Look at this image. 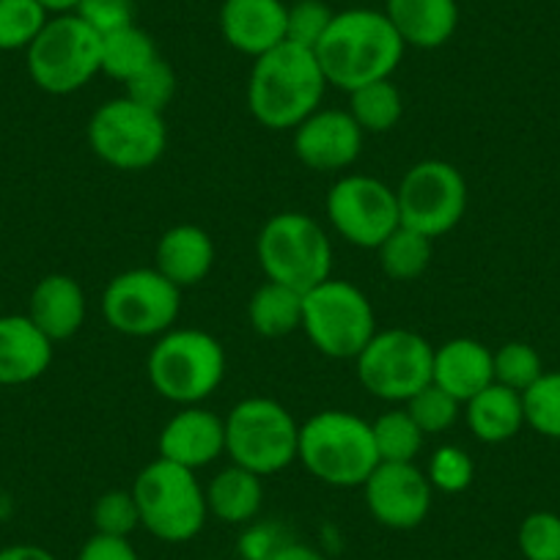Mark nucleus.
I'll use <instances>...</instances> for the list:
<instances>
[{"label":"nucleus","instance_id":"1","mask_svg":"<svg viewBox=\"0 0 560 560\" xmlns=\"http://www.w3.org/2000/svg\"><path fill=\"white\" fill-rule=\"evenodd\" d=\"M407 45L385 12L369 7L336 12L330 28L314 47L327 85L354 91L376 80H390Z\"/></svg>","mask_w":560,"mask_h":560},{"label":"nucleus","instance_id":"2","mask_svg":"<svg viewBox=\"0 0 560 560\" xmlns=\"http://www.w3.org/2000/svg\"><path fill=\"white\" fill-rule=\"evenodd\" d=\"M327 80L308 47L283 45L253 61L247 78V110L261 127L294 129L322 107Z\"/></svg>","mask_w":560,"mask_h":560},{"label":"nucleus","instance_id":"3","mask_svg":"<svg viewBox=\"0 0 560 560\" xmlns=\"http://www.w3.org/2000/svg\"><path fill=\"white\" fill-rule=\"evenodd\" d=\"M298 462L316 481L338 489L363 487L380 456L371 423L347 409H325L300 427Z\"/></svg>","mask_w":560,"mask_h":560},{"label":"nucleus","instance_id":"4","mask_svg":"<svg viewBox=\"0 0 560 560\" xmlns=\"http://www.w3.org/2000/svg\"><path fill=\"white\" fill-rule=\"evenodd\" d=\"M132 498L140 527L165 544H185L207 525V492L196 472L174 462L154 459L135 476Z\"/></svg>","mask_w":560,"mask_h":560},{"label":"nucleus","instance_id":"5","mask_svg":"<svg viewBox=\"0 0 560 560\" xmlns=\"http://www.w3.org/2000/svg\"><path fill=\"white\" fill-rule=\"evenodd\" d=\"M147 374L165 401L196 407L223 385L225 349L207 330H168L149 352Z\"/></svg>","mask_w":560,"mask_h":560},{"label":"nucleus","instance_id":"6","mask_svg":"<svg viewBox=\"0 0 560 560\" xmlns=\"http://www.w3.org/2000/svg\"><path fill=\"white\" fill-rule=\"evenodd\" d=\"M223 420L231 465L267 478L298 462L300 423L275 398H242Z\"/></svg>","mask_w":560,"mask_h":560},{"label":"nucleus","instance_id":"7","mask_svg":"<svg viewBox=\"0 0 560 560\" xmlns=\"http://www.w3.org/2000/svg\"><path fill=\"white\" fill-rule=\"evenodd\" d=\"M256 256L267 280L303 294L332 278L330 236L303 212L272 214L258 231Z\"/></svg>","mask_w":560,"mask_h":560},{"label":"nucleus","instance_id":"8","mask_svg":"<svg viewBox=\"0 0 560 560\" xmlns=\"http://www.w3.org/2000/svg\"><path fill=\"white\" fill-rule=\"evenodd\" d=\"M25 63L34 85L45 94H74L102 74V36L74 12L52 14L25 50Z\"/></svg>","mask_w":560,"mask_h":560},{"label":"nucleus","instance_id":"9","mask_svg":"<svg viewBox=\"0 0 560 560\" xmlns=\"http://www.w3.org/2000/svg\"><path fill=\"white\" fill-rule=\"evenodd\" d=\"M89 147L110 168L129 174L147 171L168 149L165 116L127 96L107 100L89 118Z\"/></svg>","mask_w":560,"mask_h":560},{"label":"nucleus","instance_id":"10","mask_svg":"<svg viewBox=\"0 0 560 560\" xmlns=\"http://www.w3.org/2000/svg\"><path fill=\"white\" fill-rule=\"evenodd\" d=\"M303 330L325 358L354 360L376 332L374 305L349 280L327 278L303 294Z\"/></svg>","mask_w":560,"mask_h":560},{"label":"nucleus","instance_id":"11","mask_svg":"<svg viewBox=\"0 0 560 560\" xmlns=\"http://www.w3.org/2000/svg\"><path fill=\"white\" fill-rule=\"evenodd\" d=\"M354 365L365 393L380 401L407 404L432 382L434 347L420 332L404 327L376 330Z\"/></svg>","mask_w":560,"mask_h":560},{"label":"nucleus","instance_id":"12","mask_svg":"<svg viewBox=\"0 0 560 560\" xmlns=\"http://www.w3.org/2000/svg\"><path fill=\"white\" fill-rule=\"evenodd\" d=\"M182 311V289L154 267L118 272L102 294V316L129 338H160L174 330Z\"/></svg>","mask_w":560,"mask_h":560},{"label":"nucleus","instance_id":"13","mask_svg":"<svg viewBox=\"0 0 560 560\" xmlns=\"http://www.w3.org/2000/svg\"><path fill=\"white\" fill-rule=\"evenodd\" d=\"M398 218L429 240L445 236L467 212V182L445 160H423L401 176L396 187Z\"/></svg>","mask_w":560,"mask_h":560},{"label":"nucleus","instance_id":"14","mask_svg":"<svg viewBox=\"0 0 560 560\" xmlns=\"http://www.w3.org/2000/svg\"><path fill=\"white\" fill-rule=\"evenodd\" d=\"M325 209L336 234L365 250H376L401 225L396 190L374 176H341L327 192Z\"/></svg>","mask_w":560,"mask_h":560},{"label":"nucleus","instance_id":"15","mask_svg":"<svg viewBox=\"0 0 560 560\" xmlns=\"http://www.w3.org/2000/svg\"><path fill=\"white\" fill-rule=\"evenodd\" d=\"M365 505L382 527L390 530H412L432 511V483L427 472L418 470L415 462L396 465L380 462L369 481L363 483Z\"/></svg>","mask_w":560,"mask_h":560},{"label":"nucleus","instance_id":"16","mask_svg":"<svg viewBox=\"0 0 560 560\" xmlns=\"http://www.w3.org/2000/svg\"><path fill=\"white\" fill-rule=\"evenodd\" d=\"M294 132V154L300 163L319 174H336V171H347L358 163L360 152H363L365 132L358 127L349 110H336V107H325L305 118Z\"/></svg>","mask_w":560,"mask_h":560},{"label":"nucleus","instance_id":"17","mask_svg":"<svg viewBox=\"0 0 560 560\" xmlns=\"http://www.w3.org/2000/svg\"><path fill=\"white\" fill-rule=\"evenodd\" d=\"M158 454L192 472L209 467L225 454V420L201 404L182 407L160 432Z\"/></svg>","mask_w":560,"mask_h":560},{"label":"nucleus","instance_id":"18","mask_svg":"<svg viewBox=\"0 0 560 560\" xmlns=\"http://www.w3.org/2000/svg\"><path fill=\"white\" fill-rule=\"evenodd\" d=\"M287 9L283 0H223L220 34L225 45L256 61L287 42Z\"/></svg>","mask_w":560,"mask_h":560},{"label":"nucleus","instance_id":"19","mask_svg":"<svg viewBox=\"0 0 560 560\" xmlns=\"http://www.w3.org/2000/svg\"><path fill=\"white\" fill-rule=\"evenodd\" d=\"M52 341L28 319V314L0 316V385L20 387L47 374Z\"/></svg>","mask_w":560,"mask_h":560},{"label":"nucleus","instance_id":"20","mask_svg":"<svg viewBox=\"0 0 560 560\" xmlns=\"http://www.w3.org/2000/svg\"><path fill=\"white\" fill-rule=\"evenodd\" d=\"M28 319L56 341L78 336L85 322V292L72 275L52 272L42 278L28 300Z\"/></svg>","mask_w":560,"mask_h":560},{"label":"nucleus","instance_id":"21","mask_svg":"<svg viewBox=\"0 0 560 560\" xmlns=\"http://www.w3.org/2000/svg\"><path fill=\"white\" fill-rule=\"evenodd\" d=\"M432 382L459 404L470 401L476 393L494 382L492 349L476 338H451L434 349Z\"/></svg>","mask_w":560,"mask_h":560},{"label":"nucleus","instance_id":"22","mask_svg":"<svg viewBox=\"0 0 560 560\" xmlns=\"http://www.w3.org/2000/svg\"><path fill=\"white\" fill-rule=\"evenodd\" d=\"M387 20L407 47L438 50L454 39L459 28L456 0H385Z\"/></svg>","mask_w":560,"mask_h":560},{"label":"nucleus","instance_id":"23","mask_svg":"<svg viewBox=\"0 0 560 560\" xmlns=\"http://www.w3.org/2000/svg\"><path fill=\"white\" fill-rule=\"evenodd\" d=\"M214 242L201 225L182 223L165 231L154 247V269L179 289L198 287L214 267Z\"/></svg>","mask_w":560,"mask_h":560},{"label":"nucleus","instance_id":"24","mask_svg":"<svg viewBox=\"0 0 560 560\" xmlns=\"http://www.w3.org/2000/svg\"><path fill=\"white\" fill-rule=\"evenodd\" d=\"M465 420L472 438L481 440V443H509L525 427L522 393L492 382L481 393H476L470 401H465Z\"/></svg>","mask_w":560,"mask_h":560},{"label":"nucleus","instance_id":"25","mask_svg":"<svg viewBox=\"0 0 560 560\" xmlns=\"http://www.w3.org/2000/svg\"><path fill=\"white\" fill-rule=\"evenodd\" d=\"M203 492H207L209 514L225 525H247L256 520L264 503L261 476L240 465L220 470L209 487H203Z\"/></svg>","mask_w":560,"mask_h":560},{"label":"nucleus","instance_id":"26","mask_svg":"<svg viewBox=\"0 0 560 560\" xmlns=\"http://www.w3.org/2000/svg\"><path fill=\"white\" fill-rule=\"evenodd\" d=\"M247 322L264 338H287L303 330V292L267 280L247 303Z\"/></svg>","mask_w":560,"mask_h":560},{"label":"nucleus","instance_id":"27","mask_svg":"<svg viewBox=\"0 0 560 560\" xmlns=\"http://www.w3.org/2000/svg\"><path fill=\"white\" fill-rule=\"evenodd\" d=\"M160 58L152 36L138 25H124L102 36V74L127 83Z\"/></svg>","mask_w":560,"mask_h":560},{"label":"nucleus","instance_id":"28","mask_svg":"<svg viewBox=\"0 0 560 560\" xmlns=\"http://www.w3.org/2000/svg\"><path fill=\"white\" fill-rule=\"evenodd\" d=\"M349 116L365 135L390 132L404 116L401 91L393 85V80H376L363 89L349 91Z\"/></svg>","mask_w":560,"mask_h":560},{"label":"nucleus","instance_id":"29","mask_svg":"<svg viewBox=\"0 0 560 560\" xmlns=\"http://www.w3.org/2000/svg\"><path fill=\"white\" fill-rule=\"evenodd\" d=\"M432 242L420 231L398 225L380 247H376V261L380 269L390 280H415L429 269L432 261Z\"/></svg>","mask_w":560,"mask_h":560},{"label":"nucleus","instance_id":"30","mask_svg":"<svg viewBox=\"0 0 560 560\" xmlns=\"http://www.w3.org/2000/svg\"><path fill=\"white\" fill-rule=\"evenodd\" d=\"M371 434H374V448L380 462H396V465L415 462V456L423 448V440H427V434L420 432L418 423L409 418L404 407L380 415L371 423Z\"/></svg>","mask_w":560,"mask_h":560},{"label":"nucleus","instance_id":"31","mask_svg":"<svg viewBox=\"0 0 560 560\" xmlns=\"http://www.w3.org/2000/svg\"><path fill=\"white\" fill-rule=\"evenodd\" d=\"M50 18L39 0H0V50H28Z\"/></svg>","mask_w":560,"mask_h":560},{"label":"nucleus","instance_id":"32","mask_svg":"<svg viewBox=\"0 0 560 560\" xmlns=\"http://www.w3.org/2000/svg\"><path fill=\"white\" fill-rule=\"evenodd\" d=\"M522 409H525V427L541 438L560 440V371H544L522 393Z\"/></svg>","mask_w":560,"mask_h":560},{"label":"nucleus","instance_id":"33","mask_svg":"<svg viewBox=\"0 0 560 560\" xmlns=\"http://www.w3.org/2000/svg\"><path fill=\"white\" fill-rule=\"evenodd\" d=\"M404 409H407L409 418L418 423V429L427 434V438L429 434L448 432L462 415V404L456 401L451 393H445L443 387L434 385V382H429L423 390L415 393V396L404 404Z\"/></svg>","mask_w":560,"mask_h":560},{"label":"nucleus","instance_id":"34","mask_svg":"<svg viewBox=\"0 0 560 560\" xmlns=\"http://www.w3.org/2000/svg\"><path fill=\"white\" fill-rule=\"evenodd\" d=\"M492 365H494V382L509 390L525 393L538 376L544 374L541 358H538L536 349L525 341H509L492 352Z\"/></svg>","mask_w":560,"mask_h":560},{"label":"nucleus","instance_id":"35","mask_svg":"<svg viewBox=\"0 0 560 560\" xmlns=\"http://www.w3.org/2000/svg\"><path fill=\"white\" fill-rule=\"evenodd\" d=\"M124 96L165 116V110H168L176 96V72L171 69L168 61L158 58L143 72H138L132 80L124 83Z\"/></svg>","mask_w":560,"mask_h":560},{"label":"nucleus","instance_id":"36","mask_svg":"<svg viewBox=\"0 0 560 560\" xmlns=\"http://www.w3.org/2000/svg\"><path fill=\"white\" fill-rule=\"evenodd\" d=\"M91 522H94V533H102V536H132L140 527V514L132 492L129 489H110V492L100 494L94 509H91Z\"/></svg>","mask_w":560,"mask_h":560},{"label":"nucleus","instance_id":"37","mask_svg":"<svg viewBox=\"0 0 560 560\" xmlns=\"http://www.w3.org/2000/svg\"><path fill=\"white\" fill-rule=\"evenodd\" d=\"M427 478L432 489L445 494H459L476 478V462L459 445H440L427 467Z\"/></svg>","mask_w":560,"mask_h":560},{"label":"nucleus","instance_id":"38","mask_svg":"<svg viewBox=\"0 0 560 560\" xmlns=\"http://www.w3.org/2000/svg\"><path fill=\"white\" fill-rule=\"evenodd\" d=\"M516 544L525 560H560V516L552 511H533L522 520Z\"/></svg>","mask_w":560,"mask_h":560},{"label":"nucleus","instance_id":"39","mask_svg":"<svg viewBox=\"0 0 560 560\" xmlns=\"http://www.w3.org/2000/svg\"><path fill=\"white\" fill-rule=\"evenodd\" d=\"M332 12L325 0H294L287 9V42L314 50L325 31L330 28Z\"/></svg>","mask_w":560,"mask_h":560},{"label":"nucleus","instance_id":"40","mask_svg":"<svg viewBox=\"0 0 560 560\" xmlns=\"http://www.w3.org/2000/svg\"><path fill=\"white\" fill-rule=\"evenodd\" d=\"M74 14L105 36L135 23V0H80Z\"/></svg>","mask_w":560,"mask_h":560},{"label":"nucleus","instance_id":"41","mask_svg":"<svg viewBox=\"0 0 560 560\" xmlns=\"http://www.w3.org/2000/svg\"><path fill=\"white\" fill-rule=\"evenodd\" d=\"M78 560H140L135 547L129 544V538L118 536H102L94 533L89 541L80 547Z\"/></svg>","mask_w":560,"mask_h":560},{"label":"nucleus","instance_id":"42","mask_svg":"<svg viewBox=\"0 0 560 560\" xmlns=\"http://www.w3.org/2000/svg\"><path fill=\"white\" fill-rule=\"evenodd\" d=\"M280 544H283V538L278 536V530L261 525L253 527L250 533H245V538H242V552H245L247 560H269L278 552Z\"/></svg>","mask_w":560,"mask_h":560},{"label":"nucleus","instance_id":"43","mask_svg":"<svg viewBox=\"0 0 560 560\" xmlns=\"http://www.w3.org/2000/svg\"><path fill=\"white\" fill-rule=\"evenodd\" d=\"M269 560H327V555L319 552L316 547H311V544L283 541L278 547V552H275Z\"/></svg>","mask_w":560,"mask_h":560},{"label":"nucleus","instance_id":"44","mask_svg":"<svg viewBox=\"0 0 560 560\" xmlns=\"http://www.w3.org/2000/svg\"><path fill=\"white\" fill-rule=\"evenodd\" d=\"M0 560H56V555L39 544H12L0 549Z\"/></svg>","mask_w":560,"mask_h":560},{"label":"nucleus","instance_id":"45","mask_svg":"<svg viewBox=\"0 0 560 560\" xmlns=\"http://www.w3.org/2000/svg\"><path fill=\"white\" fill-rule=\"evenodd\" d=\"M50 14H72L80 0H39Z\"/></svg>","mask_w":560,"mask_h":560}]
</instances>
